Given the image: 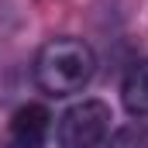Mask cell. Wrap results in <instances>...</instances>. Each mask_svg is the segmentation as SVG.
<instances>
[{
    "instance_id": "6da1fadb",
    "label": "cell",
    "mask_w": 148,
    "mask_h": 148,
    "mask_svg": "<svg viewBox=\"0 0 148 148\" xmlns=\"http://www.w3.org/2000/svg\"><path fill=\"white\" fill-rule=\"evenodd\" d=\"M35 83L48 97H73L90 86L97 73V55L83 38H52L35 55Z\"/></svg>"
},
{
    "instance_id": "7a4b0ae2",
    "label": "cell",
    "mask_w": 148,
    "mask_h": 148,
    "mask_svg": "<svg viewBox=\"0 0 148 148\" xmlns=\"http://www.w3.org/2000/svg\"><path fill=\"white\" fill-rule=\"evenodd\" d=\"M110 107L103 100H79L59 117L55 141L59 148H100L110 131Z\"/></svg>"
},
{
    "instance_id": "3957f363",
    "label": "cell",
    "mask_w": 148,
    "mask_h": 148,
    "mask_svg": "<svg viewBox=\"0 0 148 148\" xmlns=\"http://www.w3.org/2000/svg\"><path fill=\"white\" fill-rule=\"evenodd\" d=\"M52 131V114L41 103H21L7 121L3 148H45Z\"/></svg>"
},
{
    "instance_id": "277c9868",
    "label": "cell",
    "mask_w": 148,
    "mask_h": 148,
    "mask_svg": "<svg viewBox=\"0 0 148 148\" xmlns=\"http://www.w3.org/2000/svg\"><path fill=\"white\" fill-rule=\"evenodd\" d=\"M121 100L134 117H148V59L134 62L127 69L124 86H121Z\"/></svg>"
},
{
    "instance_id": "5b68a950",
    "label": "cell",
    "mask_w": 148,
    "mask_h": 148,
    "mask_svg": "<svg viewBox=\"0 0 148 148\" xmlns=\"http://www.w3.org/2000/svg\"><path fill=\"white\" fill-rule=\"evenodd\" d=\"M107 148H148V124L134 121V124H124L110 134Z\"/></svg>"
}]
</instances>
